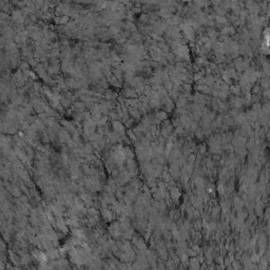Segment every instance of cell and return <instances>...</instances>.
<instances>
[{
  "mask_svg": "<svg viewBox=\"0 0 270 270\" xmlns=\"http://www.w3.org/2000/svg\"><path fill=\"white\" fill-rule=\"evenodd\" d=\"M112 125H113V127H114L115 132H117L120 136H123V135H125V127H123V125L120 123V121L115 120L112 123Z\"/></svg>",
  "mask_w": 270,
  "mask_h": 270,
  "instance_id": "6da1fadb",
  "label": "cell"
},
{
  "mask_svg": "<svg viewBox=\"0 0 270 270\" xmlns=\"http://www.w3.org/2000/svg\"><path fill=\"white\" fill-rule=\"evenodd\" d=\"M136 91L135 90H131V89H127L123 91V96L128 97V98H135L136 97Z\"/></svg>",
  "mask_w": 270,
  "mask_h": 270,
  "instance_id": "7a4b0ae2",
  "label": "cell"
},
{
  "mask_svg": "<svg viewBox=\"0 0 270 270\" xmlns=\"http://www.w3.org/2000/svg\"><path fill=\"white\" fill-rule=\"evenodd\" d=\"M59 139L61 141H68L69 139V133L65 130H61L59 131Z\"/></svg>",
  "mask_w": 270,
  "mask_h": 270,
  "instance_id": "3957f363",
  "label": "cell"
},
{
  "mask_svg": "<svg viewBox=\"0 0 270 270\" xmlns=\"http://www.w3.org/2000/svg\"><path fill=\"white\" fill-rule=\"evenodd\" d=\"M136 104H137V100L135 98H128V99L125 100V105L128 106V107H132V108H133V107L136 106Z\"/></svg>",
  "mask_w": 270,
  "mask_h": 270,
  "instance_id": "277c9868",
  "label": "cell"
},
{
  "mask_svg": "<svg viewBox=\"0 0 270 270\" xmlns=\"http://www.w3.org/2000/svg\"><path fill=\"white\" fill-rule=\"evenodd\" d=\"M58 71H59V65H51L49 68L50 74H56V73H58Z\"/></svg>",
  "mask_w": 270,
  "mask_h": 270,
  "instance_id": "5b68a950",
  "label": "cell"
},
{
  "mask_svg": "<svg viewBox=\"0 0 270 270\" xmlns=\"http://www.w3.org/2000/svg\"><path fill=\"white\" fill-rule=\"evenodd\" d=\"M129 112H130V114H131V116L133 118H135V116H136V117L138 116V110H136L135 108H130Z\"/></svg>",
  "mask_w": 270,
  "mask_h": 270,
  "instance_id": "8992f818",
  "label": "cell"
},
{
  "mask_svg": "<svg viewBox=\"0 0 270 270\" xmlns=\"http://www.w3.org/2000/svg\"><path fill=\"white\" fill-rule=\"evenodd\" d=\"M68 22H69V16L63 15L60 18V24H68Z\"/></svg>",
  "mask_w": 270,
  "mask_h": 270,
  "instance_id": "52a82bcc",
  "label": "cell"
},
{
  "mask_svg": "<svg viewBox=\"0 0 270 270\" xmlns=\"http://www.w3.org/2000/svg\"><path fill=\"white\" fill-rule=\"evenodd\" d=\"M28 62H29V65H31V67H37V62H36V60L34 59V58H29L28 59Z\"/></svg>",
  "mask_w": 270,
  "mask_h": 270,
  "instance_id": "ba28073f",
  "label": "cell"
},
{
  "mask_svg": "<svg viewBox=\"0 0 270 270\" xmlns=\"http://www.w3.org/2000/svg\"><path fill=\"white\" fill-rule=\"evenodd\" d=\"M60 104H61L65 108H67L69 105H70V99H67V98H62L61 101H60Z\"/></svg>",
  "mask_w": 270,
  "mask_h": 270,
  "instance_id": "9c48e42d",
  "label": "cell"
},
{
  "mask_svg": "<svg viewBox=\"0 0 270 270\" xmlns=\"http://www.w3.org/2000/svg\"><path fill=\"white\" fill-rule=\"evenodd\" d=\"M127 133H128L129 137H130L132 140H135V133H134L133 130H128V131H127Z\"/></svg>",
  "mask_w": 270,
  "mask_h": 270,
  "instance_id": "30bf717a",
  "label": "cell"
},
{
  "mask_svg": "<svg viewBox=\"0 0 270 270\" xmlns=\"http://www.w3.org/2000/svg\"><path fill=\"white\" fill-rule=\"evenodd\" d=\"M74 105H75V107L78 108L79 110H81L82 108H84V104H82V102H75Z\"/></svg>",
  "mask_w": 270,
  "mask_h": 270,
  "instance_id": "8fae6325",
  "label": "cell"
}]
</instances>
